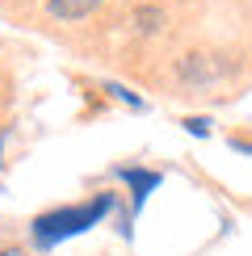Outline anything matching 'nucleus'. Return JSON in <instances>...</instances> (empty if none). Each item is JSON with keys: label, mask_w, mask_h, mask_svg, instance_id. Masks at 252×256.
Instances as JSON below:
<instances>
[{"label": "nucleus", "mask_w": 252, "mask_h": 256, "mask_svg": "<svg viewBox=\"0 0 252 256\" xmlns=\"http://www.w3.org/2000/svg\"><path fill=\"white\" fill-rule=\"evenodd\" d=\"M114 210V194H97L92 202H84V206H63V210H46V214L34 218V244L38 248H55V244L72 240V236H84L88 227H97V222Z\"/></svg>", "instance_id": "f257e3e1"}, {"label": "nucleus", "mask_w": 252, "mask_h": 256, "mask_svg": "<svg viewBox=\"0 0 252 256\" xmlns=\"http://www.w3.org/2000/svg\"><path fill=\"white\" fill-rule=\"evenodd\" d=\"M118 176L134 189V210H143L147 194H152V189H160V180H164L160 172H143V168H118Z\"/></svg>", "instance_id": "f03ea898"}, {"label": "nucleus", "mask_w": 252, "mask_h": 256, "mask_svg": "<svg viewBox=\"0 0 252 256\" xmlns=\"http://www.w3.org/2000/svg\"><path fill=\"white\" fill-rule=\"evenodd\" d=\"M97 4L101 0H50V13H55L59 21H80V17H88Z\"/></svg>", "instance_id": "7ed1b4c3"}, {"label": "nucleus", "mask_w": 252, "mask_h": 256, "mask_svg": "<svg viewBox=\"0 0 252 256\" xmlns=\"http://www.w3.org/2000/svg\"><path fill=\"white\" fill-rule=\"evenodd\" d=\"M134 21H139L143 34H156V30H160V8H139V13H134Z\"/></svg>", "instance_id": "20e7f679"}, {"label": "nucleus", "mask_w": 252, "mask_h": 256, "mask_svg": "<svg viewBox=\"0 0 252 256\" xmlns=\"http://www.w3.org/2000/svg\"><path fill=\"white\" fill-rule=\"evenodd\" d=\"M185 130H189V134H202V138H206V134H210V122H206V118H185Z\"/></svg>", "instance_id": "39448f33"}, {"label": "nucleus", "mask_w": 252, "mask_h": 256, "mask_svg": "<svg viewBox=\"0 0 252 256\" xmlns=\"http://www.w3.org/2000/svg\"><path fill=\"white\" fill-rule=\"evenodd\" d=\"M0 256H26L21 248H8V244H0Z\"/></svg>", "instance_id": "423d86ee"}]
</instances>
